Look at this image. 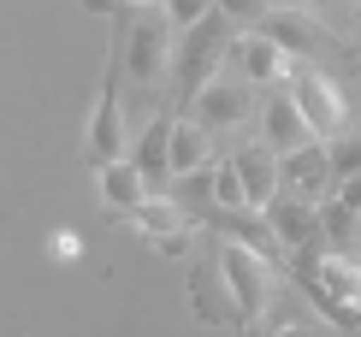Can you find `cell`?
Masks as SVG:
<instances>
[{"label":"cell","instance_id":"cell-2","mask_svg":"<svg viewBox=\"0 0 361 337\" xmlns=\"http://www.w3.org/2000/svg\"><path fill=\"white\" fill-rule=\"evenodd\" d=\"M290 101H296V113L308 118L314 142H343V130H350V101H343V89L326 78V71H296Z\"/></svg>","mask_w":361,"mask_h":337},{"label":"cell","instance_id":"cell-26","mask_svg":"<svg viewBox=\"0 0 361 337\" xmlns=\"http://www.w3.org/2000/svg\"><path fill=\"white\" fill-rule=\"evenodd\" d=\"M296 6H302V12H320V6H332V0H296Z\"/></svg>","mask_w":361,"mask_h":337},{"label":"cell","instance_id":"cell-27","mask_svg":"<svg viewBox=\"0 0 361 337\" xmlns=\"http://www.w3.org/2000/svg\"><path fill=\"white\" fill-rule=\"evenodd\" d=\"M125 6H166V0H125Z\"/></svg>","mask_w":361,"mask_h":337},{"label":"cell","instance_id":"cell-16","mask_svg":"<svg viewBox=\"0 0 361 337\" xmlns=\"http://www.w3.org/2000/svg\"><path fill=\"white\" fill-rule=\"evenodd\" d=\"M125 219L137 225L142 237H154V249H160L166 237H184V231H190V225H184V213H178V207L166 202V195H148V202H142L137 213H125Z\"/></svg>","mask_w":361,"mask_h":337},{"label":"cell","instance_id":"cell-4","mask_svg":"<svg viewBox=\"0 0 361 337\" xmlns=\"http://www.w3.org/2000/svg\"><path fill=\"white\" fill-rule=\"evenodd\" d=\"M326 183H332V160H326L320 142H308V148H296V154L279 160V190L296 195V202L320 207L326 202Z\"/></svg>","mask_w":361,"mask_h":337},{"label":"cell","instance_id":"cell-9","mask_svg":"<svg viewBox=\"0 0 361 337\" xmlns=\"http://www.w3.org/2000/svg\"><path fill=\"white\" fill-rule=\"evenodd\" d=\"M231 166H237V178H243V195H249L255 213H267L279 202V154L267 142H243L231 154Z\"/></svg>","mask_w":361,"mask_h":337},{"label":"cell","instance_id":"cell-23","mask_svg":"<svg viewBox=\"0 0 361 337\" xmlns=\"http://www.w3.org/2000/svg\"><path fill=\"white\" fill-rule=\"evenodd\" d=\"M48 249H54V260H78V255H83V237H78V231H54Z\"/></svg>","mask_w":361,"mask_h":337},{"label":"cell","instance_id":"cell-20","mask_svg":"<svg viewBox=\"0 0 361 337\" xmlns=\"http://www.w3.org/2000/svg\"><path fill=\"white\" fill-rule=\"evenodd\" d=\"M207 12H214V0H166V24L184 30V36L207 24Z\"/></svg>","mask_w":361,"mask_h":337},{"label":"cell","instance_id":"cell-15","mask_svg":"<svg viewBox=\"0 0 361 337\" xmlns=\"http://www.w3.org/2000/svg\"><path fill=\"white\" fill-rule=\"evenodd\" d=\"M207 154H214V136L195 125V118H172V178L202 172Z\"/></svg>","mask_w":361,"mask_h":337},{"label":"cell","instance_id":"cell-7","mask_svg":"<svg viewBox=\"0 0 361 337\" xmlns=\"http://www.w3.org/2000/svg\"><path fill=\"white\" fill-rule=\"evenodd\" d=\"M231 59H237V71H243L249 83H284L290 78V54H284L267 30H243V36L231 42Z\"/></svg>","mask_w":361,"mask_h":337},{"label":"cell","instance_id":"cell-3","mask_svg":"<svg viewBox=\"0 0 361 337\" xmlns=\"http://www.w3.org/2000/svg\"><path fill=\"white\" fill-rule=\"evenodd\" d=\"M125 66H130V83L154 89L166 78V66H172V24L154 18V12H142L137 30H130V42H125Z\"/></svg>","mask_w":361,"mask_h":337},{"label":"cell","instance_id":"cell-1","mask_svg":"<svg viewBox=\"0 0 361 337\" xmlns=\"http://www.w3.org/2000/svg\"><path fill=\"white\" fill-rule=\"evenodd\" d=\"M219 278H225V296H231L237 326H261L267 302H273V272L261 266V255L243 249V243H225L219 249Z\"/></svg>","mask_w":361,"mask_h":337},{"label":"cell","instance_id":"cell-19","mask_svg":"<svg viewBox=\"0 0 361 337\" xmlns=\"http://www.w3.org/2000/svg\"><path fill=\"white\" fill-rule=\"evenodd\" d=\"M214 202H219V207H249L243 178H237V166H231V160H219V166H214Z\"/></svg>","mask_w":361,"mask_h":337},{"label":"cell","instance_id":"cell-25","mask_svg":"<svg viewBox=\"0 0 361 337\" xmlns=\"http://www.w3.org/2000/svg\"><path fill=\"white\" fill-rule=\"evenodd\" d=\"M273 337H314V331H308V326H279Z\"/></svg>","mask_w":361,"mask_h":337},{"label":"cell","instance_id":"cell-12","mask_svg":"<svg viewBox=\"0 0 361 337\" xmlns=\"http://www.w3.org/2000/svg\"><path fill=\"white\" fill-rule=\"evenodd\" d=\"M261 30H267L273 42H279L284 54H308V48H326L320 24H314V18H308L302 6H273V12H267V24H261Z\"/></svg>","mask_w":361,"mask_h":337},{"label":"cell","instance_id":"cell-18","mask_svg":"<svg viewBox=\"0 0 361 337\" xmlns=\"http://www.w3.org/2000/svg\"><path fill=\"white\" fill-rule=\"evenodd\" d=\"M320 237H326V243H338V255H343V243H355V237H361V213H355V207H343L338 195H326V202H320Z\"/></svg>","mask_w":361,"mask_h":337},{"label":"cell","instance_id":"cell-14","mask_svg":"<svg viewBox=\"0 0 361 337\" xmlns=\"http://www.w3.org/2000/svg\"><path fill=\"white\" fill-rule=\"evenodd\" d=\"M101 202H107L113 213H137L142 202H148V183H142V172L130 160H113V166H101Z\"/></svg>","mask_w":361,"mask_h":337},{"label":"cell","instance_id":"cell-21","mask_svg":"<svg viewBox=\"0 0 361 337\" xmlns=\"http://www.w3.org/2000/svg\"><path fill=\"white\" fill-rule=\"evenodd\" d=\"M326 160H332V178L338 183L355 178L361 172V142H350V136H343V142H326Z\"/></svg>","mask_w":361,"mask_h":337},{"label":"cell","instance_id":"cell-11","mask_svg":"<svg viewBox=\"0 0 361 337\" xmlns=\"http://www.w3.org/2000/svg\"><path fill=\"white\" fill-rule=\"evenodd\" d=\"M130 166L142 172L148 195L166 190V178H172V118H154V125L142 130V142H137V154H130Z\"/></svg>","mask_w":361,"mask_h":337},{"label":"cell","instance_id":"cell-13","mask_svg":"<svg viewBox=\"0 0 361 337\" xmlns=\"http://www.w3.org/2000/svg\"><path fill=\"white\" fill-rule=\"evenodd\" d=\"M267 225H273V237L284 249H302L308 237H320V207L296 202V195H279V202L267 207Z\"/></svg>","mask_w":361,"mask_h":337},{"label":"cell","instance_id":"cell-24","mask_svg":"<svg viewBox=\"0 0 361 337\" xmlns=\"http://www.w3.org/2000/svg\"><path fill=\"white\" fill-rule=\"evenodd\" d=\"M338 202H343V207H355V213H361V172H355V178H343V183H338Z\"/></svg>","mask_w":361,"mask_h":337},{"label":"cell","instance_id":"cell-17","mask_svg":"<svg viewBox=\"0 0 361 337\" xmlns=\"http://www.w3.org/2000/svg\"><path fill=\"white\" fill-rule=\"evenodd\" d=\"M314 284H320L332 302H355V308H361V266L350 255H326L320 266H314Z\"/></svg>","mask_w":361,"mask_h":337},{"label":"cell","instance_id":"cell-28","mask_svg":"<svg viewBox=\"0 0 361 337\" xmlns=\"http://www.w3.org/2000/svg\"><path fill=\"white\" fill-rule=\"evenodd\" d=\"M350 12H355V30H361V0H355V6H350Z\"/></svg>","mask_w":361,"mask_h":337},{"label":"cell","instance_id":"cell-6","mask_svg":"<svg viewBox=\"0 0 361 337\" xmlns=\"http://www.w3.org/2000/svg\"><path fill=\"white\" fill-rule=\"evenodd\" d=\"M219 54H231V48L219 42V30H214V24H202V30H190V36H184V54H178V89H184L190 101L202 95L207 83H214Z\"/></svg>","mask_w":361,"mask_h":337},{"label":"cell","instance_id":"cell-5","mask_svg":"<svg viewBox=\"0 0 361 337\" xmlns=\"http://www.w3.org/2000/svg\"><path fill=\"white\" fill-rule=\"evenodd\" d=\"M190 106H195L190 118H195L207 136H214V130H237V125L249 118V89H243V83H231V78H214Z\"/></svg>","mask_w":361,"mask_h":337},{"label":"cell","instance_id":"cell-10","mask_svg":"<svg viewBox=\"0 0 361 337\" xmlns=\"http://www.w3.org/2000/svg\"><path fill=\"white\" fill-rule=\"evenodd\" d=\"M261 142L273 148V154H296V148H308L314 142V130H308V118L296 113V101L290 95H273L267 101V113H261Z\"/></svg>","mask_w":361,"mask_h":337},{"label":"cell","instance_id":"cell-22","mask_svg":"<svg viewBox=\"0 0 361 337\" xmlns=\"http://www.w3.org/2000/svg\"><path fill=\"white\" fill-rule=\"evenodd\" d=\"M214 6L225 12V18H237V24H267L273 0H214Z\"/></svg>","mask_w":361,"mask_h":337},{"label":"cell","instance_id":"cell-8","mask_svg":"<svg viewBox=\"0 0 361 337\" xmlns=\"http://www.w3.org/2000/svg\"><path fill=\"white\" fill-rule=\"evenodd\" d=\"M83 148H89V166H113L118 160V148H125V118H118V83L107 78L101 83V101H95V118H89V136H83Z\"/></svg>","mask_w":361,"mask_h":337}]
</instances>
